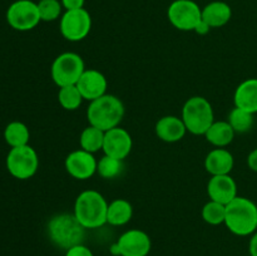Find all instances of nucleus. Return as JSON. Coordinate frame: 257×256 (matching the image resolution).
I'll return each mask as SVG.
<instances>
[{"label":"nucleus","mask_w":257,"mask_h":256,"mask_svg":"<svg viewBox=\"0 0 257 256\" xmlns=\"http://www.w3.org/2000/svg\"><path fill=\"white\" fill-rule=\"evenodd\" d=\"M107 210L108 202L102 193L87 190L75 198L73 215L85 230H93L107 223Z\"/></svg>","instance_id":"nucleus-1"},{"label":"nucleus","mask_w":257,"mask_h":256,"mask_svg":"<svg viewBox=\"0 0 257 256\" xmlns=\"http://www.w3.org/2000/svg\"><path fill=\"white\" fill-rule=\"evenodd\" d=\"M225 225L233 235L250 236L257 231V205L252 200L237 196L226 205Z\"/></svg>","instance_id":"nucleus-2"},{"label":"nucleus","mask_w":257,"mask_h":256,"mask_svg":"<svg viewBox=\"0 0 257 256\" xmlns=\"http://www.w3.org/2000/svg\"><path fill=\"white\" fill-rule=\"evenodd\" d=\"M124 113V104L119 98L113 94H104L89 103L87 118L90 125L107 132L112 128L119 127Z\"/></svg>","instance_id":"nucleus-3"},{"label":"nucleus","mask_w":257,"mask_h":256,"mask_svg":"<svg viewBox=\"0 0 257 256\" xmlns=\"http://www.w3.org/2000/svg\"><path fill=\"white\" fill-rule=\"evenodd\" d=\"M48 235L55 246L68 250L73 246L83 243L85 228L73 213H59L53 216L48 222Z\"/></svg>","instance_id":"nucleus-4"},{"label":"nucleus","mask_w":257,"mask_h":256,"mask_svg":"<svg viewBox=\"0 0 257 256\" xmlns=\"http://www.w3.org/2000/svg\"><path fill=\"white\" fill-rule=\"evenodd\" d=\"M181 118L187 128V132L195 136H205L211 124L215 122V113L210 100L201 95H195L183 104Z\"/></svg>","instance_id":"nucleus-5"},{"label":"nucleus","mask_w":257,"mask_h":256,"mask_svg":"<svg viewBox=\"0 0 257 256\" xmlns=\"http://www.w3.org/2000/svg\"><path fill=\"white\" fill-rule=\"evenodd\" d=\"M85 70V64L79 54L65 52L58 55L50 68V75L59 88L75 85Z\"/></svg>","instance_id":"nucleus-6"},{"label":"nucleus","mask_w":257,"mask_h":256,"mask_svg":"<svg viewBox=\"0 0 257 256\" xmlns=\"http://www.w3.org/2000/svg\"><path fill=\"white\" fill-rule=\"evenodd\" d=\"M7 168L13 177L18 180H29L39 168V157L32 146L14 147L7 156Z\"/></svg>","instance_id":"nucleus-7"},{"label":"nucleus","mask_w":257,"mask_h":256,"mask_svg":"<svg viewBox=\"0 0 257 256\" xmlns=\"http://www.w3.org/2000/svg\"><path fill=\"white\" fill-rule=\"evenodd\" d=\"M171 24L182 32H195L202 20V9L193 0H175L167 10Z\"/></svg>","instance_id":"nucleus-8"},{"label":"nucleus","mask_w":257,"mask_h":256,"mask_svg":"<svg viewBox=\"0 0 257 256\" xmlns=\"http://www.w3.org/2000/svg\"><path fill=\"white\" fill-rule=\"evenodd\" d=\"M59 29L63 38L69 42H80L85 39L92 29V17L84 8L65 10L60 18Z\"/></svg>","instance_id":"nucleus-9"},{"label":"nucleus","mask_w":257,"mask_h":256,"mask_svg":"<svg viewBox=\"0 0 257 256\" xmlns=\"http://www.w3.org/2000/svg\"><path fill=\"white\" fill-rule=\"evenodd\" d=\"M7 22L18 32L32 30L42 22L38 3L32 0H17L7 10Z\"/></svg>","instance_id":"nucleus-10"},{"label":"nucleus","mask_w":257,"mask_h":256,"mask_svg":"<svg viewBox=\"0 0 257 256\" xmlns=\"http://www.w3.org/2000/svg\"><path fill=\"white\" fill-rule=\"evenodd\" d=\"M152 247L148 233L132 228L123 232L112 246L113 256H147Z\"/></svg>","instance_id":"nucleus-11"},{"label":"nucleus","mask_w":257,"mask_h":256,"mask_svg":"<svg viewBox=\"0 0 257 256\" xmlns=\"http://www.w3.org/2000/svg\"><path fill=\"white\" fill-rule=\"evenodd\" d=\"M98 161L94 155L84 150H77L67 156L64 162L65 171L73 178L79 181L88 180L97 173Z\"/></svg>","instance_id":"nucleus-12"},{"label":"nucleus","mask_w":257,"mask_h":256,"mask_svg":"<svg viewBox=\"0 0 257 256\" xmlns=\"http://www.w3.org/2000/svg\"><path fill=\"white\" fill-rule=\"evenodd\" d=\"M133 147L132 136L124 128L115 127L104 133L103 152L109 157L124 161Z\"/></svg>","instance_id":"nucleus-13"},{"label":"nucleus","mask_w":257,"mask_h":256,"mask_svg":"<svg viewBox=\"0 0 257 256\" xmlns=\"http://www.w3.org/2000/svg\"><path fill=\"white\" fill-rule=\"evenodd\" d=\"M85 100L98 99L107 94L108 82L105 75L97 69H85L75 84Z\"/></svg>","instance_id":"nucleus-14"},{"label":"nucleus","mask_w":257,"mask_h":256,"mask_svg":"<svg viewBox=\"0 0 257 256\" xmlns=\"http://www.w3.org/2000/svg\"><path fill=\"white\" fill-rule=\"evenodd\" d=\"M207 193L210 200L228 205L237 197V185L230 175L211 176L207 183Z\"/></svg>","instance_id":"nucleus-15"},{"label":"nucleus","mask_w":257,"mask_h":256,"mask_svg":"<svg viewBox=\"0 0 257 256\" xmlns=\"http://www.w3.org/2000/svg\"><path fill=\"white\" fill-rule=\"evenodd\" d=\"M156 135L161 141L167 143H176L182 140L187 133L182 118L176 115H165L156 123Z\"/></svg>","instance_id":"nucleus-16"},{"label":"nucleus","mask_w":257,"mask_h":256,"mask_svg":"<svg viewBox=\"0 0 257 256\" xmlns=\"http://www.w3.org/2000/svg\"><path fill=\"white\" fill-rule=\"evenodd\" d=\"M233 166L235 158L226 148H215L205 158V168L211 176L230 175Z\"/></svg>","instance_id":"nucleus-17"},{"label":"nucleus","mask_w":257,"mask_h":256,"mask_svg":"<svg viewBox=\"0 0 257 256\" xmlns=\"http://www.w3.org/2000/svg\"><path fill=\"white\" fill-rule=\"evenodd\" d=\"M235 107L256 114L257 113V78H248L237 85L233 94Z\"/></svg>","instance_id":"nucleus-18"},{"label":"nucleus","mask_w":257,"mask_h":256,"mask_svg":"<svg viewBox=\"0 0 257 256\" xmlns=\"http://www.w3.org/2000/svg\"><path fill=\"white\" fill-rule=\"evenodd\" d=\"M232 17V9L225 2H212L202 9V20L212 29L227 24Z\"/></svg>","instance_id":"nucleus-19"},{"label":"nucleus","mask_w":257,"mask_h":256,"mask_svg":"<svg viewBox=\"0 0 257 256\" xmlns=\"http://www.w3.org/2000/svg\"><path fill=\"white\" fill-rule=\"evenodd\" d=\"M235 135L236 132L227 120H215L205 133V137L207 142L216 148H225L226 146L232 143Z\"/></svg>","instance_id":"nucleus-20"},{"label":"nucleus","mask_w":257,"mask_h":256,"mask_svg":"<svg viewBox=\"0 0 257 256\" xmlns=\"http://www.w3.org/2000/svg\"><path fill=\"white\" fill-rule=\"evenodd\" d=\"M133 216V207L130 201L117 198L108 203L107 223L112 226H123L131 221Z\"/></svg>","instance_id":"nucleus-21"},{"label":"nucleus","mask_w":257,"mask_h":256,"mask_svg":"<svg viewBox=\"0 0 257 256\" xmlns=\"http://www.w3.org/2000/svg\"><path fill=\"white\" fill-rule=\"evenodd\" d=\"M30 132L27 124L19 120L10 122L4 130V140L12 148L29 145Z\"/></svg>","instance_id":"nucleus-22"},{"label":"nucleus","mask_w":257,"mask_h":256,"mask_svg":"<svg viewBox=\"0 0 257 256\" xmlns=\"http://www.w3.org/2000/svg\"><path fill=\"white\" fill-rule=\"evenodd\" d=\"M104 131L99 130L93 125H88L87 128L82 131L79 137L80 148L87 152L94 155L98 151L103 150V143H104Z\"/></svg>","instance_id":"nucleus-23"},{"label":"nucleus","mask_w":257,"mask_h":256,"mask_svg":"<svg viewBox=\"0 0 257 256\" xmlns=\"http://www.w3.org/2000/svg\"><path fill=\"white\" fill-rule=\"evenodd\" d=\"M83 100H84V98L80 94L77 85H67V87L59 88L58 102L65 110L78 109Z\"/></svg>","instance_id":"nucleus-24"},{"label":"nucleus","mask_w":257,"mask_h":256,"mask_svg":"<svg viewBox=\"0 0 257 256\" xmlns=\"http://www.w3.org/2000/svg\"><path fill=\"white\" fill-rule=\"evenodd\" d=\"M253 115L255 114L247 112V110L235 107L228 114L227 122L230 123L236 133H246L252 128Z\"/></svg>","instance_id":"nucleus-25"},{"label":"nucleus","mask_w":257,"mask_h":256,"mask_svg":"<svg viewBox=\"0 0 257 256\" xmlns=\"http://www.w3.org/2000/svg\"><path fill=\"white\" fill-rule=\"evenodd\" d=\"M123 167V161L104 155L98 161L97 173L104 180H113L122 173Z\"/></svg>","instance_id":"nucleus-26"},{"label":"nucleus","mask_w":257,"mask_h":256,"mask_svg":"<svg viewBox=\"0 0 257 256\" xmlns=\"http://www.w3.org/2000/svg\"><path fill=\"white\" fill-rule=\"evenodd\" d=\"M202 218L208 225L217 226L225 223L226 217V205L210 200L202 207Z\"/></svg>","instance_id":"nucleus-27"},{"label":"nucleus","mask_w":257,"mask_h":256,"mask_svg":"<svg viewBox=\"0 0 257 256\" xmlns=\"http://www.w3.org/2000/svg\"><path fill=\"white\" fill-rule=\"evenodd\" d=\"M38 9L42 22H54L62 18V10L64 8L59 0H39Z\"/></svg>","instance_id":"nucleus-28"},{"label":"nucleus","mask_w":257,"mask_h":256,"mask_svg":"<svg viewBox=\"0 0 257 256\" xmlns=\"http://www.w3.org/2000/svg\"><path fill=\"white\" fill-rule=\"evenodd\" d=\"M65 256H94L88 246L79 243L65 250Z\"/></svg>","instance_id":"nucleus-29"},{"label":"nucleus","mask_w":257,"mask_h":256,"mask_svg":"<svg viewBox=\"0 0 257 256\" xmlns=\"http://www.w3.org/2000/svg\"><path fill=\"white\" fill-rule=\"evenodd\" d=\"M65 10H75L84 8L85 0H60Z\"/></svg>","instance_id":"nucleus-30"},{"label":"nucleus","mask_w":257,"mask_h":256,"mask_svg":"<svg viewBox=\"0 0 257 256\" xmlns=\"http://www.w3.org/2000/svg\"><path fill=\"white\" fill-rule=\"evenodd\" d=\"M247 166L251 171L257 172V148L251 151L247 156Z\"/></svg>","instance_id":"nucleus-31"},{"label":"nucleus","mask_w":257,"mask_h":256,"mask_svg":"<svg viewBox=\"0 0 257 256\" xmlns=\"http://www.w3.org/2000/svg\"><path fill=\"white\" fill-rule=\"evenodd\" d=\"M248 251H250V256H257V231L251 235L250 243H248Z\"/></svg>","instance_id":"nucleus-32"},{"label":"nucleus","mask_w":257,"mask_h":256,"mask_svg":"<svg viewBox=\"0 0 257 256\" xmlns=\"http://www.w3.org/2000/svg\"><path fill=\"white\" fill-rule=\"evenodd\" d=\"M210 29H211V28L208 27V25L206 24V23L203 22V20H201L200 24H198L197 27H196L195 32L197 33V34H200V35H205V34H207L208 32H210Z\"/></svg>","instance_id":"nucleus-33"}]
</instances>
